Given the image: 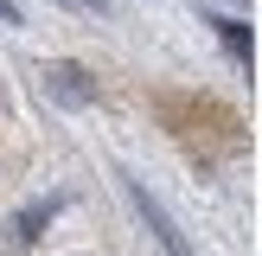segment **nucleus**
Instances as JSON below:
<instances>
[{
	"label": "nucleus",
	"mask_w": 262,
	"mask_h": 256,
	"mask_svg": "<svg viewBox=\"0 0 262 256\" xmlns=\"http://www.w3.org/2000/svg\"><path fill=\"white\" fill-rule=\"evenodd\" d=\"M122 192H128V199H135V211L147 218V230H154V243H160L166 256H199V250H192V243H186V230L173 224V211H166V205L154 199V192L141 186V179H128V173H122Z\"/></svg>",
	"instance_id": "1"
},
{
	"label": "nucleus",
	"mask_w": 262,
	"mask_h": 256,
	"mask_svg": "<svg viewBox=\"0 0 262 256\" xmlns=\"http://www.w3.org/2000/svg\"><path fill=\"white\" fill-rule=\"evenodd\" d=\"M38 83H45V96H58L64 109H83V102H96V83H90L83 64H71V58L38 64Z\"/></svg>",
	"instance_id": "2"
},
{
	"label": "nucleus",
	"mask_w": 262,
	"mask_h": 256,
	"mask_svg": "<svg viewBox=\"0 0 262 256\" xmlns=\"http://www.w3.org/2000/svg\"><path fill=\"white\" fill-rule=\"evenodd\" d=\"M211 26H217V38H224V45L237 51L243 64L256 58V38H250V26H243V19H230V13H211Z\"/></svg>",
	"instance_id": "3"
},
{
	"label": "nucleus",
	"mask_w": 262,
	"mask_h": 256,
	"mask_svg": "<svg viewBox=\"0 0 262 256\" xmlns=\"http://www.w3.org/2000/svg\"><path fill=\"white\" fill-rule=\"evenodd\" d=\"M51 211H58V205H51V199H45V205H26V211H19V237L32 243L38 230H45V218H51Z\"/></svg>",
	"instance_id": "4"
},
{
	"label": "nucleus",
	"mask_w": 262,
	"mask_h": 256,
	"mask_svg": "<svg viewBox=\"0 0 262 256\" xmlns=\"http://www.w3.org/2000/svg\"><path fill=\"white\" fill-rule=\"evenodd\" d=\"M0 26H19V7L13 0H0Z\"/></svg>",
	"instance_id": "5"
},
{
	"label": "nucleus",
	"mask_w": 262,
	"mask_h": 256,
	"mask_svg": "<svg viewBox=\"0 0 262 256\" xmlns=\"http://www.w3.org/2000/svg\"><path fill=\"white\" fill-rule=\"evenodd\" d=\"M77 7H102V0H77Z\"/></svg>",
	"instance_id": "6"
}]
</instances>
